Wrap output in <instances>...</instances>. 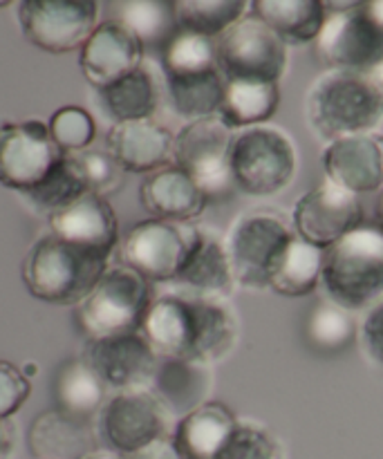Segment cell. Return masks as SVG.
<instances>
[{
	"mask_svg": "<svg viewBox=\"0 0 383 459\" xmlns=\"http://www.w3.org/2000/svg\"><path fill=\"white\" fill-rule=\"evenodd\" d=\"M215 40L224 79L278 83L287 70V43L254 13H247Z\"/></svg>",
	"mask_w": 383,
	"mask_h": 459,
	"instance_id": "obj_8",
	"label": "cell"
},
{
	"mask_svg": "<svg viewBox=\"0 0 383 459\" xmlns=\"http://www.w3.org/2000/svg\"><path fill=\"white\" fill-rule=\"evenodd\" d=\"M99 97L108 115L115 119V124H119V121L151 119L160 101V90L152 72L142 65L117 83L108 85L106 90H99Z\"/></svg>",
	"mask_w": 383,
	"mask_h": 459,
	"instance_id": "obj_34",
	"label": "cell"
},
{
	"mask_svg": "<svg viewBox=\"0 0 383 459\" xmlns=\"http://www.w3.org/2000/svg\"><path fill=\"white\" fill-rule=\"evenodd\" d=\"M229 169L238 193L272 197L292 186L299 170V151L290 134L274 124L233 130Z\"/></svg>",
	"mask_w": 383,
	"mask_h": 459,
	"instance_id": "obj_4",
	"label": "cell"
},
{
	"mask_svg": "<svg viewBox=\"0 0 383 459\" xmlns=\"http://www.w3.org/2000/svg\"><path fill=\"white\" fill-rule=\"evenodd\" d=\"M151 303V282L128 264H112L76 305L74 321L88 341L135 334Z\"/></svg>",
	"mask_w": 383,
	"mask_h": 459,
	"instance_id": "obj_5",
	"label": "cell"
},
{
	"mask_svg": "<svg viewBox=\"0 0 383 459\" xmlns=\"http://www.w3.org/2000/svg\"><path fill=\"white\" fill-rule=\"evenodd\" d=\"M83 359L106 384V388L115 393L148 390L160 363V357L148 345L142 332L88 341Z\"/></svg>",
	"mask_w": 383,
	"mask_h": 459,
	"instance_id": "obj_13",
	"label": "cell"
},
{
	"mask_svg": "<svg viewBox=\"0 0 383 459\" xmlns=\"http://www.w3.org/2000/svg\"><path fill=\"white\" fill-rule=\"evenodd\" d=\"M161 70H164V76L220 70L218 40L191 30H178L161 48Z\"/></svg>",
	"mask_w": 383,
	"mask_h": 459,
	"instance_id": "obj_36",
	"label": "cell"
},
{
	"mask_svg": "<svg viewBox=\"0 0 383 459\" xmlns=\"http://www.w3.org/2000/svg\"><path fill=\"white\" fill-rule=\"evenodd\" d=\"M254 0H173L179 30H191L211 39L247 16Z\"/></svg>",
	"mask_w": 383,
	"mask_h": 459,
	"instance_id": "obj_35",
	"label": "cell"
},
{
	"mask_svg": "<svg viewBox=\"0 0 383 459\" xmlns=\"http://www.w3.org/2000/svg\"><path fill=\"white\" fill-rule=\"evenodd\" d=\"M83 193H88V186L74 155H63V160L31 191H27L25 197L36 209L52 215L54 211L67 206Z\"/></svg>",
	"mask_w": 383,
	"mask_h": 459,
	"instance_id": "obj_37",
	"label": "cell"
},
{
	"mask_svg": "<svg viewBox=\"0 0 383 459\" xmlns=\"http://www.w3.org/2000/svg\"><path fill=\"white\" fill-rule=\"evenodd\" d=\"M321 3L327 13H348L363 9V4H366L368 0H321Z\"/></svg>",
	"mask_w": 383,
	"mask_h": 459,
	"instance_id": "obj_44",
	"label": "cell"
},
{
	"mask_svg": "<svg viewBox=\"0 0 383 459\" xmlns=\"http://www.w3.org/2000/svg\"><path fill=\"white\" fill-rule=\"evenodd\" d=\"M13 448V433L9 420L0 421V459L7 457Z\"/></svg>",
	"mask_w": 383,
	"mask_h": 459,
	"instance_id": "obj_46",
	"label": "cell"
},
{
	"mask_svg": "<svg viewBox=\"0 0 383 459\" xmlns=\"http://www.w3.org/2000/svg\"><path fill=\"white\" fill-rule=\"evenodd\" d=\"M231 139L233 128L220 117L188 121L175 134L173 164L196 179L209 202L231 200L233 193H238L229 169Z\"/></svg>",
	"mask_w": 383,
	"mask_h": 459,
	"instance_id": "obj_7",
	"label": "cell"
},
{
	"mask_svg": "<svg viewBox=\"0 0 383 459\" xmlns=\"http://www.w3.org/2000/svg\"><path fill=\"white\" fill-rule=\"evenodd\" d=\"M188 236L191 227L187 224L157 218L144 220L126 236L121 258L148 282H173L187 255Z\"/></svg>",
	"mask_w": 383,
	"mask_h": 459,
	"instance_id": "obj_14",
	"label": "cell"
},
{
	"mask_svg": "<svg viewBox=\"0 0 383 459\" xmlns=\"http://www.w3.org/2000/svg\"><path fill=\"white\" fill-rule=\"evenodd\" d=\"M27 448L34 459H83L97 448V435L90 420H79L54 408L31 421Z\"/></svg>",
	"mask_w": 383,
	"mask_h": 459,
	"instance_id": "obj_24",
	"label": "cell"
},
{
	"mask_svg": "<svg viewBox=\"0 0 383 459\" xmlns=\"http://www.w3.org/2000/svg\"><path fill=\"white\" fill-rule=\"evenodd\" d=\"M321 285L332 303L350 312L375 305L383 296L381 229L361 224L327 247Z\"/></svg>",
	"mask_w": 383,
	"mask_h": 459,
	"instance_id": "obj_3",
	"label": "cell"
},
{
	"mask_svg": "<svg viewBox=\"0 0 383 459\" xmlns=\"http://www.w3.org/2000/svg\"><path fill=\"white\" fill-rule=\"evenodd\" d=\"M377 220H379V224H377V227H379V229H381V233H383V188H381L379 206H377Z\"/></svg>",
	"mask_w": 383,
	"mask_h": 459,
	"instance_id": "obj_50",
	"label": "cell"
},
{
	"mask_svg": "<svg viewBox=\"0 0 383 459\" xmlns=\"http://www.w3.org/2000/svg\"><path fill=\"white\" fill-rule=\"evenodd\" d=\"M314 48L327 70L366 74L383 56V34L361 9L348 13H327Z\"/></svg>",
	"mask_w": 383,
	"mask_h": 459,
	"instance_id": "obj_15",
	"label": "cell"
},
{
	"mask_svg": "<svg viewBox=\"0 0 383 459\" xmlns=\"http://www.w3.org/2000/svg\"><path fill=\"white\" fill-rule=\"evenodd\" d=\"M361 341L368 357L383 366V296L370 305L361 325Z\"/></svg>",
	"mask_w": 383,
	"mask_h": 459,
	"instance_id": "obj_42",
	"label": "cell"
},
{
	"mask_svg": "<svg viewBox=\"0 0 383 459\" xmlns=\"http://www.w3.org/2000/svg\"><path fill=\"white\" fill-rule=\"evenodd\" d=\"M126 459H187L184 453L179 451V446L175 444L173 433L164 435V437L155 439V442L146 444L139 451L130 453V455H124Z\"/></svg>",
	"mask_w": 383,
	"mask_h": 459,
	"instance_id": "obj_43",
	"label": "cell"
},
{
	"mask_svg": "<svg viewBox=\"0 0 383 459\" xmlns=\"http://www.w3.org/2000/svg\"><path fill=\"white\" fill-rule=\"evenodd\" d=\"M106 148L126 173L151 175L173 164L175 134L152 117L119 121L108 130Z\"/></svg>",
	"mask_w": 383,
	"mask_h": 459,
	"instance_id": "obj_20",
	"label": "cell"
},
{
	"mask_svg": "<svg viewBox=\"0 0 383 459\" xmlns=\"http://www.w3.org/2000/svg\"><path fill=\"white\" fill-rule=\"evenodd\" d=\"M21 370H22V375H25V377H27V379H30V377H34V375H36V372H39V366H36V363H34V361H27V363H25V366H22V368H21Z\"/></svg>",
	"mask_w": 383,
	"mask_h": 459,
	"instance_id": "obj_49",
	"label": "cell"
},
{
	"mask_svg": "<svg viewBox=\"0 0 383 459\" xmlns=\"http://www.w3.org/2000/svg\"><path fill=\"white\" fill-rule=\"evenodd\" d=\"M110 255L83 249L57 236L34 242L22 260V282L34 299L49 305H79L110 267Z\"/></svg>",
	"mask_w": 383,
	"mask_h": 459,
	"instance_id": "obj_1",
	"label": "cell"
},
{
	"mask_svg": "<svg viewBox=\"0 0 383 459\" xmlns=\"http://www.w3.org/2000/svg\"><path fill=\"white\" fill-rule=\"evenodd\" d=\"M151 388L170 415L184 417L209 402L213 390V366L196 359H160Z\"/></svg>",
	"mask_w": 383,
	"mask_h": 459,
	"instance_id": "obj_23",
	"label": "cell"
},
{
	"mask_svg": "<svg viewBox=\"0 0 383 459\" xmlns=\"http://www.w3.org/2000/svg\"><path fill=\"white\" fill-rule=\"evenodd\" d=\"M238 426V417L224 403L206 402L179 417L173 439L187 459H213Z\"/></svg>",
	"mask_w": 383,
	"mask_h": 459,
	"instance_id": "obj_26",
	"label": "cell"
},
{
	"mask_svg": "<svg viewBox=\"0 0 383 459\" xmlns=\"http://www.w3.org/2000/svg\"><path fill=\"white\" fill-rule=\"evenodd\" d=\"M309 128L323 142L370 133L383 119V97L359 72L327 70L305 97Z\"/></svg>",
	"mask_w": 383,
	"mask_h": 459,
	"instance_id": "obj_2",
	"label": "cell"
},
{
	"mask_svg": "<svg viewBox=\"0 0 383 459\" xmlns=\"http://www.w3.org/2000/svg\"><path fill=\"white\" fill-rule=\"evenodd\" d=\"M139 200L152 218L175 224L193 222L209 204L196 179L175 164L146 175L139 186Z\"/></svg>",
	"mask_w": 383,
	"mask_h": 459,
	"instance_id": "obj_22",
	"label": "cell"
},
{
	"mask_svg": "<svg viewBox=\"0 0 383 459\" xmlns=\"http://www.w3.org/2000/svg\"><path fill=\"white\" fill-rule=\"evenodd\" d=\"M79 52L81 72L97 90H106L144 65V45L115 21L99 22Z\"/></svg>",
	"mask_w": 383,
	"mask_h": 459,
	"instance_id": "obj_17",
	"label": "cell"
},
{
	"mask_svg": "<svg viewBox=\"0 0 383 459\" xmlns=\"http://www.w3.org/2000/svg\"><path fill=\"white\" fill-rule=\"evenodd\" d=\"M139 332L160 359H191L196 343V312L191 294L175 290L152 299Z\"/></svg>",
	"mask_w": 383,
	"mask_h": 459,
	"instance_id": "obj_21",
	"label": "cell"
},
{
	"mask_svg": "<svg viewBox=\"0 0 383 459\" xmlns=\"http://www.w3.org/2000/svg\"><path fill=\"white\" fill-rule=\"evenodd\" d=\"M83 459H126V457L119 455V453L110 451V448H94V451L88 453Z\"/></svg>",
	"mask_w": 383,
	"mask_h": 459,
	"instance_id": "obj_48",
	"label": "cell"
},
{
	"mask_svg": "<svg viewBox=\"0 0 383 459\" xmlns=\"http://www.w3.org/2000/svg\"><path fill=\"white\" fill-rule=\"evenodd\" d=\"M191 299L196 312V343H193L191 359L215 366L236 350L240 336L238 314L229 299H209L196 294H191Z\"/></svg>",
	"mask_w": 383,
	"mask_h": 459,
	"instance_id": "obj_25",
	"label": "cell"
},
{
	"mask_svg": "<svg viewBox=\"0 0 383 459\" xmlns=\"http://www.w3.org/2000/svg\"><path fill=\"white\" fill-rule=\"evenodd\" d=\"M170 285L184 294L229 299L236 287V278H233L224 240H220L211 229L191 227L187 255Z\"/></svg>",
	"mask_w": 383,
	"mask_h": 459,
	"instance_id": "obj_18",
	"label": "cell"
},
{
	"mask_svg": "<svg viewBox=\"0 0 383 459\" xmlns=\"http://www.w3.org/2000/svg\"><path fill=\"white\" fill-rule=\"evenodd\" d=\"M363 76H366V79L370 81L372 85H375L377 92H379L381 97H383V56H381L379 61H377L375 65H372L370 70H368L366 74H363Z\"/></svg>",
	"mask_w": 383,
	"mask_h": 459,
	"instance_id": "obj_47",
	"label": "cell"
},
{
	"mask_svg": "<svg viewBox=\"0 0 383 459\" xmlns=\"http://www.w3.org/2000/svg\"><path fill=\"white\" fill-rule=\"evenodd\" d=\"M323 251L300 236L292 238L269 269V290L287 299H303L321 285Z\"/></svg>",
	"mask_w": 383,
	"mask_h": 459,
	"instance_id": "obj_27",
	"label": "cell"
},
{
	"mask_svg": "<svg viewBox=\"0 0 383 459\" xmlns=\"http://www.w3.org/2000/svg\"><path fill=\"white\" fill-rule=\"evenodd\" d=\"M323 170L330 182L354 195L383 188V134L377 130L335 139L323 151Z\"/></svg>",
	"mask_w": 383,
	"mask_h": 459,
	"instance_id": "obj_16",
	"label": "cell"
},
{
	"mask_svg": "<svg viewBox=\"0 0 383 459\" xmlns=\"http://www.w3.org/2000/svg\"><path fill=\"white\" fill-rule=\"evenodd\" d=\"M106 384L83 357L67 359L58 366L52 381V397L58 411L79 420H92L106 406Z\"/></svg>",
	"mask_w": 383,
	"mask_h": 459,
	"instance_id": "obj_28",
	"label": "cell"
},
{
	"mask_svg": "<svg viewBox=\"0 0 383 459\" xmlns=\"http://www.w3.org/2000/svg\"><path fill=\"white\" fill-rule=\"evenodd\" d=\"M63 155L43 121H7L0 126V184L12 191L25 195Z\"/></svg>",
	"mask_w": 383,
	"mask_h": 459,
	"instance_id": "obj_11",
	"label": "cell"
},
{
	"mask_svg": "<svg viewBox=\"0 0 383 459\" xmlns=\"http://www.w3.org/2000/svg\"><path fill=\"white\" fill-rule=\"evenodd\" d=\"M99 0H18L22 36L49 54L83 48L97 30Z\"/></svg>",
	"mask_w": 383,
	"mask_h": 459,
	"instance_id": "obj_9",
	"label": "cell"
},
{
	"mask_svg": "<svg viewBox=\"0 0 383 459\" xmlns=\"http://www.w3.org/2000/svg\"><path fill=\"white\" fill-rule=\"evenodd\" d=\"M305 341L321 357H339L353 348L359 327L353 312L330 299L318 300L305 318Z\"/></svg>",
	"mask_w": 383,
	"mask_h": 459,
	"instance_id": "obj_33",
	"label": "cell"
},
{
	"mask_svg": "<svg viewBox=\"0 0 383 459\" xmlns=\"http://www.w3.org/2000/svg\"><path fill=\"white\" fill-rule=\"evenodd\" d=\"M170 412L152 390L117 393L99 412V437L106 448L130 455L169 435Z\"/></svg>",
	"mask_w": 383,
	"mask_h": 459,
	"instance_id": "obj_10",
	"label": "cell"
},
{
	"mask_svg": "<svg viewBox=\"0 0 383 459\" xmlns=\"http://www.w3.org/2000/svg\"><path fill=\"white\" fill-rule=\"evenodd\" d=\"M361 224L363 206L359 195L345 191L327 178L299 197L292 211V227L296 236L312 242L318 249H327Z\"/></svg>",
	"mask_w": 383,
	"mask_h": 459,
	"instance_id": "obj_12",
	"label": "cell"
},
{
	"mask_svg": "<svg viewBox=\"0 0 383 459\" xmlns=\"http://www.w3.org/2000/svg\"><path fill=\"white\" fill-rule=\"evenodd\" d=\"M361 12L370 18L372 25L383 34V0H368Z\"/></svg>",
	"mask_w": 383,
	"mask_h": 459,
	"instance_id": "obj_45",
	"label": "cell"
},
{
	"mask_svg": "<svg viewBox=\"0 0 383 459\" xmlns=\"http://www.w3.org/2000/svg\"><path fill=\"white\" fill-rule=\"evenodd\" d=\"M74 160L79 164L88 191L97 193V195H112L124 184L126 170L117 164L115 157L108 151H83L74 155Z\"/></svg>",
	"mask_w": 383,
	"mask_h": 459,
	"instance_id": "obj_40",
	"label": "cell"
},
{
	"mask_svg": "<svg viewBox=\"0 0 383 459\" xmlns=\"http://www.w3.org/2000/svg\"><path fill=\"white\" fill-rule=\"evenodd\" d=\"M227 79L220 70L200 74L166 76V92L173 110L187 121L218 117L224 99Z\"/></svg>",
	"mask_w": 383,
	"mask_h": 459,
	"instance_id": "obj_32",
	"label": "cell"
},
{
	"mask_svg": "<svg viewBox=\"0 0 383 459\" xmlns=\"http://www.w3.org/2000/svg\"><path fill=\"white\" fill-rule=\"evenodd\" d=\"M294 233L278 211L256 209L238 215L224 238L236 285L251 291L269 290V269Z\"/></svg>",
	"mask_w": 383,
	"mask_h": 459,
	"instance_id": "obj_6",
	"label": "cell"
},
{
	"mask_svg": "<svg viewBox=\"0 0 383 459\" xmlns=\"http://www.w3.org/2000/svg\"><path fill=\"white\" fill-rule=\"evenodd\" d=\"M110 18L121 27L137 36L139 43L161 45L164 48L170 36L179 30L175 7L170 0H110Z\"/></svg>",
	"mask_w": 383,
	"mask_h": 459,
	"instance_id": "obj_31",
	"label": "cell"
},
{
	"mask_svg": "<svg viewBox=\"0 0 383 459\" xmlns=\"http://www.w3.org/2000/svg\"><path fill=\"white\" fill-rule=\"evenodd\" d=\"M12 3H13V0H0V9L7 7V4H12Z\"/></svg>",
	"mask_w": 383,
	"mask_h": 459,
	"instance_id": "obj_51",
	"label": "cell"
},
{
	"mask_svg": "<svg viewBox=\"0 0 383 459\" xmlns=\"http://www.w3.org/2000/svg\"><path fill=\"white\" fill-rule=\"evenodd\" d=\"M251 13L272 27L287 45L314 43L327 18L321 0H254Z\"/></svg>",
	"mask_w": 383,
	"mask_h": 459,
	"instance_id": "obj_29",
	"label": "cell"
},
{
	"mask_svg": "<svg viewBox=\"0 0 383 459\" xmlns=\"http://www.w3.org/2000/svg\"><path fill=\"white\" fill-rule=\"evenodd\" d=\"M281 90L269 81L227 79L220 119L233 130L267 124L278 110Z\"/></svg>",
	"mask_w": 383,
	"mask_h": 459,
	"instance_id": "obj_30",
	"label": "cell"
},
{
	"mask_svg": "<svg viewBox=\"0 0 383 459\" xmlns=\"http://www.w3.org/2000/svg\"><path fill=\"white\" fill-rule=\"evenodd\" d=\"M213 459H283V451L265 426L238 420V426Z\"/></svg>",
	"mask_w": 383,
	"mask_h": 459,
	"instance_id": "obj_39",
	"label": "cell"
},
{
	"mask_svg": "<svg viewBox=\"0 0 383 459\" xmlns=\"http://www.w3.org/2000/svg\"><path fill=\"white\" fill-rule=\"evenodd\" d=\"M48 224L52 236L108 255H112V249L119 242L115 209L106 197L92 191L83 193L74 202L48 215Z\"/></svg>",
	"mask_w": 383,
	"mask_h": 459,
	"instance_id": "obj_19",
	"label": "cell"
},
{
	"mask_svg": "<svg viewBox=\"0 0 383 459\" xmlns=\"http://www.w3.org/2000/svg\"><path fill=\"white\" fill-rule=\"evenodd\" d=\"M31 393V384L21 368L9 361H0V421L9 420L21 411Z\"/></svg>",
	"mask_w": 383,
	"mask_h": 459,
	"instance_id": "obj_41",
	"label": "cell"
},
{
	"mask_svg": "<svg viewBox=\"0 0 383 459\" xmlns=\"http://www.w3.org/2000/svg\"><path fill=\"white\" fill-rule=\"evenodd\" d=\"M48 128L54 143L65 155H79V152L88 151L90 143L94 142V134H97V126H94L92 115L79 106L58 108L49 117Z\"/></svg>",
	"mask_w": 383,
	"mask_h": 459,
	"instance_id": "obj_38",
	"label": "cell"
}]
</instances>
